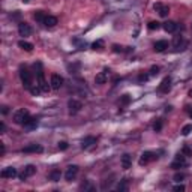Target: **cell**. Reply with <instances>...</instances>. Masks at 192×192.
I'll use <instances>...</instances> for the list:
<instances>
[{"label": "cell", "mask_w": 192, "mask_h": 192, "mask_svg": "<svg viewBox=\"0 0 192 192\" xmlns=\"http://www.w3.org/2000/svg\"><path fill=\"white\" fill-rule=\"evenodd\" d=\"M35 68H36V77H38V86L42 89V92H48L50 89V86L47 84L45 81V78H44V71H42V65L39 62L35 65Z\"/></svg>", "instance_id": "1"}, {"label": "cell", "mask_w": 192, "mask_h": 192, "mask_svg": "<svg viewBox=\"0 0 192 192\" xmlns=\"http://www.w3.org/2000/svg\"><path fill=\"white\" fill-rule=\"evenodd\" d=\"M20 78H21V81H23V86H24L26 89H30V87L33 86L32 74H30L26 68H23V66H21V69H20Z\"/></svg>", "instance_id": "2"}, {"label": "cell", "mask_w": 192, "mask_h": 192, "mask_svg": "<svg viewBox=\"0 0 192 192\" xmlns=\"http://www.w3.org/2000/svg\"><path fill=\"white\" fill-rule=\"evenodd\" d=\"M29 119H30V113H29L27 110H24V108H23V110H18L14 114V122L17 125H24Z\"/></svg>", "instance_id": "3"}, {"label": "cell", "mask_w": 192, "mask_h": 192, "mask_svg": "<svg viewBox=\"0 0 192 192\" xmlns=\"http://www.w3.org/2000/svg\"><path fill=\"white\" fill-rule=\"evenodd\" d=\"M77 174H78V167H77V165H69L66 173H65V179H66L68 182H72V180L77 177Z\"/></svg>", "instance_id": "4"}, {"label": "cell", "mask_w": 192, "mask_h": 192, "mask_svg": "<svg viewBox=\"0 0 192 192\" xmlns=\"http://www.w3.org/2000/svg\"><path fill=\"white\" fill-rule=\"evenodd\" d=\"M68 108H69V114H77L78 111L83 108V105L80 101H75V99H71L68 102Z\"/></svg>", "instance_id": "5"}, {"label": "cell", "mask_w": 192, "mask_h": 192, "mask_svg": "<svg viewBox=\"0 0 192 192\" xmlns=\"http://www.w3.org/2000/svg\"><path fill=\"white\" fill-rule=\"evenodd\" d=\"M18 33H20V36H23V38L30 36V35H32V27L29 26L27 23H20V24H18Z\"/></svg>", "instance_id": "6"}, {"label": "cell", "mask_w": 192, "mask_h": 192, "mask_svg": "<svg viewBox=\"0 0 192 192\" xmlns=\"http://www.w3.org/2000/svg\"><path fill=\"white\" fill-rule=\"evenodd\" d=\"M170 89H171V78L170 77H165L164 80H162V83L159 84V92L161 93H168Z\"/></svg>", "instance_id": "7"}, {"label": "cell", "mask_w": 192, "mask_h": 192, "mask_svg": "<svg viewBox=\"0 0 192 192\" xmlns=\"http://www.w3.org/2000/svg\"><path fill=\"white\" fill-rule=\"evenodd\" d=\"M63 86V77L57 75V74H54V75H51V87L54 90H59L60 87Z\"/></svg>", "instance_id": "8"}, {"label": "cell", "mask_w": 192, "mask_h": 192, "mask_svg": "<svg viewBox=\"0 0 192 192\" xmlns=\"http://www.w3.org/2000/svg\"><path fill=\"white\" fill-rule=\"evenodd\" d=\"M182 167H186V159H185V156L180 153V155H177V156H176V161L171 164V168L179 170V168H182Z\"/></svg>", "instance_id": "9"}, {"label": "cell", "mask_w": 192, "mask_h": 192, "mask_svg": "<svg viewBox=\"0 0 192 192\" xmlns=\"http://www.w3.org/2000/svg\"><path fill=\"white\" fill-rule=\"evenodd\" d=\"M35 173H36V167H35V165H27V167L24 168V171L20 174V179L21 180H26L27 177L33 176Z\"/></svg>", "instance_id": "10"}, {"label": "cell", "mask_w": 192, "mask_h": 192, "mask_svg": "<svg viewBox=\"0 0 192 192\" xmlns=\"http://www.w3.org/2000/svg\"><path fill=\"white\" fill-rule=\"evenodd\" d=\"M108 74H110V69H104L102 72H99L95 78L96 84H105L107 80H108Z\"/></svg>", "instance_id": "11"}, {"label": "cell", "mask_w": 192, "mask_h": 192, "mask_svg": "<svg viewBox=\"0 0 192 192\" xmlns=\"http://www.w3.org/2000/svg\"><path fill=\"white\" fill-rule=\"evenodd\" d=\"M153 159H156V155H155V153H152V152H144L143 155H141V158H140V165L149 164Z\"/></svg>", "instance_id": "12"}, {"label": "cell", "mask_w": 192, "mask_h": 192, "mask_svg": "<svg viewBox=\"0 0 192 192\" xmlns=\"http://www.w3.org/2000/svg\"><path fill=\"white\" fill-rule=\"evenodd\" d=\"M18 173H17V170H15L14 167H8V168H5L3 171H2V177L3 179H12V177H15Z\"/></svg>", "instance_id": "13"}, {"label": "cell", "mask_w": 192, "mask_h": 192, "mask_svg": "<svg viewBox=\"0 0 192 192\" xmlns=\"http://www.w3.org/2000/svg\"><path fill=\"white\" fill-rule=\"evenodd\" d=\"M42 150H44V149H42V146H39V144H30V146H27V147L23 149L24 153H41Z\"/></svg>", "instance_id": "14"}, {"label": "cell", "mask_w": 192, "mask_h": 192, "mask_svg": "<svg viewBox=\"0 0 192 192\" xmlns=\"http://www.w3.org/2000/svg\"><path fill=\"white\" fill-rule=\"evenodd\" d=\"M155 11L159 12L161 17H167V15L170 14V8L165 6V5H161V3H156V5H155Z\"/></svg>", "instance_id": "15"}, {"label": "cell", "mask_w": 192, "mask_h": 192, "mask_svg": "<svg viewBox=\"0 0 192 192\" xmlns=\"http://www.w3.org/2000/svg\"><path fill=\"white\" fill-rule=\"evenodd\" d=\"M24 126V129L27 131H32V129H36V126H38V119H35V117H30L26 123L23 125Z\"/></svg>", "instance_id": "16"}, {"label": "cell", "mask_w": 192, "mask_h": 192, "mask_svg": "<svg viewBox=\"0 0 192 192\" xmlns=\"http://www.w3.org/2000/svg\"><path fill=\"white\" fill-rule=\"evenodd\" d=\"M42 24H44L45 27H54L56 24H57V18H56V17H53V15H47Z\"/></svg>", "instance_id": "17"}, {"label": "cell", "mask_w": 192, "mask_h": 192, "mask_svg": "<svg viewBox=\"0 0 192 192\" xmlns=\"http://www.w3.org/2000/svg\"><path fill=\"white\" fill-rule=\"evenodd\" d=\"M153 48H155L156 53H162V51H165V50L168 48V42L167 41H158L155 45H153Z\"/></svg>", "instance_id": "18"}, {"label": "cell", "mask_w": 192, "mask_h": 192, "mask_svg": "<svg viewBox=\"0 0 192 192\" xmlns=\"http://www.w3.org/2000/svg\"><path fill=\"white\" fill-rule=\"evenodd\" d=\"M93 144H96V138L95 137H86L84 140H83L81 147L83 149H90Z\"/></svg>", "instance_id": "19"}, {"label": "cell", "mask_w": 192, "mask_h": 192, "mask_svg": "<svg viewBox=\"0 0 192 192\" xmlns=\"http://www.w3.org/2000/svg\"><path fill=\"white\" fill-rule=\"evenodd\" d=\"M131 165H132V158H131V155L125 153L123 156H122V167H123L125 170H129Z\"/></svg>", "instance_id": "20"}, {"label": "cell", "mask_w": 192, "mask_h": 192, "mask_svg": "<svg viewBox=\"0 0 192 192\" xmlns=\"http://www.w3.org/2000/svg\"><path fill=\"white\" fill-rule=\"evenodd\" d=\"M164 30L165 32H168V33H173V32H176L177 30V24L174 23V21H167V23H164Z\"/></svg>", "instance_id": "21"}, {"label": "cell", "mask_w": 192, "mask_h": 192, "mask_svg": "<svg viewBox=\"0 0 192 192\" xmlns=\"http://www.w3.org/2000/svg\"><path fill=\"white\" fill-rule=\"evenodd\" d=\"M18 47H20L21 50H24V51L30 53V51L33 50V44H30V42H27V41H20L18 42Z\"/></svg>", "instance_id": "22"}, {"label": "cell", "mask_w": 192, "mask_h": 192, "mask_svg": "<svg viewBox=\"0 0 192 192\" xmlns=\"http://www.w3.org/2000/svg\"><path fill=\"white\" fill-rule=\"evenodd\" d=\"M48 177H50V180H53V182H59L60 177H62V173H60V170H53V171L48 174Z\"/></svg>", "instance_id": "23"}, {"label": "cell", "mask_w": 192, "mask_h": 192, "mask_svg": "<svg viewBox=\"0 0 192 192\" xmlns=\"http://www.w3.org/2000/svg\"><path fill=\"white\" fill-rule=\"evenodd\" d=\"M45 17H47V15H45V12H42V11H36V12L33 14V18L36 21H39V23H44Z\"/></svg>", "instance_id": "24"}, {"label": "cell", "mask_w": 192, "mask_h": 192, "mask_svg": "<svg viewBox=\"0 0 192 192\" xmlns=\"http://www.w3.org/2000/svg\"><path fill=\"white\" fill-rule=\"evenodd\" d=\"M92 48H93V50H98V51H101V50H102L104 48V41H96V42H93V44H92Z\"/></svg>", "instance_id": "25"}, {"label": "cell", "mask_w": 192, "mask_h": 192, "mask_svg": "<svg viewBox=\"0 0 192 192\" xmlns=\"http://www.w3.org/2000/svg\"><path fill=\"white\" fill-rule=\"evenodd\" d=\"M29 90H30V93H32L33 96H38V95H39V93L42 92V89L39 87V86H32V87H30Z\"/></svg>", "instance_id": "26"}, {"label": "cell", "mask_w": 192, "mask_h": 192, "mask_svg": "<svg viewBox=\"0 0 192 192\" xmlns=\"http://www.w3.org/2000/svg\"><path fill=\"white\" fill-rule=\"evenodd\" d=\"M147 26H149V29H150V30H158V29L161 27V23H158V21H150Z\"/></svg>", "instance_id": "27"}, {"label": "cell", "mask_w": 192, "mask_h": 192, "mask_svg": "<svg viewBox=\"0 0 192 192\" xmlns=\"http://www.w3.org/2000/svg\"><path fill=\"white\" fill-rule=\"evenodd\" d=\"M191 132H192V125H185V126H183V129H182V134L186 137V135H189Z\"/></svg>", "instance_id": "28"}, {"label": "cell", "mask_w": 192, "mask_h": 192, "mask_svg": "<svg viewBox=\"0 0 192 192\" xmlns=\"http://www.w3.org/2000/svg\"><path fill=\"white\" fill-rule=\"evenodd\" d=\"M117 189H119V191H128V183H126V180H122V182L119 183V186H117Z\"/></svg>", "instance_id": "29"}, {"label": "cell", "mask_w": 192, "mask_h": 192, "mask_svg": "<svg viewBox=\"0 0 192 192\" xmlns=\"http://www.w3.org/2000/svg\"><path fill=\"white\" fill-rule=\"evenodd\" d=\"M153 129L156 131V132H159V131L162 129V120H156L155 125H153Z\"/></svg>", "instance_id": "30"}, {"label": "cell", "mask_w": 192, "mask_h": 192, "mask_svg": "<svg viewBox=\"0 0 192 192\" xmlns=\"http://www.w3.org/2000/svg\"><path fill=\"white\" fill-rule=\"evenodd\" d=\"M182 42H183V38H182V36H176V38H174V42H173V44H174V47H177V48H179Z\"/></svg>", "instance_id": "31"}, {"label": "cell", "mask_w": 192, "mask_h": 192, "mask_svg": "<svg viewBox=\"0 0 192 192\" xmlns=\"http://www.w3.org/2000/svg\"><path fill=\"white\" fill-rule=\"evenodd\" d=\"M158 74H159V66H152L150 68V75L155 77V75H158Z\"/></svg>", "instance_id": "32"}, {"label": "cell", "mask_w": 192, "mask_h": 192, "mask_svg": "<svg viewBox=\"0 0 192 192\" xmlns=\"http://www.w3.org/2000/svg\"><path fill=\"white\" fill-rule=\"evenodd\" d=\"M113 51H114V53H123L125 50H123V47H120V45H113Z\"/></svg>", "instance_id": "33"}, {"label": "cell", "mask_w": 192, "mask_h": 192, "mask_svg": "<svg viewBox=\"0 0 192 192\" xmlns=\"http://www.w3.org/2000/svg\"><path fill=\"white\" fill-rule=\"evenodd\" d=\"M59 149H60V150H66V149H68V143H66V141H60V143H59Z\"/></svg>", "instance_id": "34"}, {"label": "cell", "mask_w": 192, "mask_h": 192, "mask_svg": "<svg viewBox=\"0 0 192 192\" xmlns=\"http://www.w3.org/2000/svg\"><path fill=\"white\" fill-rule=\"evenodd\" d=\"M149 77H150V75H147V74H140L138 80H140L141 83H143V81H147V80H149Z\"/></svg>", "instance_id": "35"}, {"label": "cell", "mask_w": 192, "mask_h": 192, "mask_svg": "<svg viewBox=\"0 0 192 192\" xmlns=\"http://www.w3.org/2000/svg\"><path fill=\"white\" fill-rule=\"evenodd\" d=\"M173 191H176V192H183V191H185V186H183V185H177V186H174V188H173Z\"/></svg>", "instance_id": "36"}, {"label": "cell", "mask_w": 192, "mask_h": 192, "mask_svg": "<svg viewBox=\"0 0 192 192\" xmlns=\"http://www.w3.org/2000/svg\"><path fill=\"white\" fill-rule=\"evenodd\" d=\"M183 179H185V174H182V173H180V174H176V176H174V180H176V182H180V180H183Z\"/></svg>", "instance_id": "37"}, {"label": "cell", "mask_w": 192, "mask_h": 192, "mask_svg": "<svg viewBox=\"0 0 192 192\" xmlns=\"http://www.w3.org/2000/svg\"><path fill=\"white\" fill-rule=\"evenodd\" d=\"M129 101H131L129 95H123V98H122V102H123V104H128Z\"/></svg>", "instance_id": "38"}, {"label": "cell", "mask_w": 192, "mask_h": 192, "mask_svg": "<svg viewBox=\"0 0 192 192\" xmlns=\"http://www.w3.org/2000/svg\"><path fill=\"white\" fill-rule=\"evenodd\" d=\"M183 153H186V155H189V156L192 155V152H191V149H189V147H183Z\"/></svg>", "instance_id": "39"}, {"label": "cell", "mask_w": 192, "mask_h": 192, "mask_svg": "<svg viewBox=\"0 0 192 192\" xmlns=\"http://www.w3.org/2000/svg\"><path fill=\"white\" fill-rule=\"evenodd\" d=\"M2 111H3V114H6V113H8V107H3V108H2Z\"/></svg>", "instance_id": "40"}, {"label": "cell", "mask_w": 192, "mask_h": 192, "mask_svg": "<svg viewBox=\"0 0 192 192\" xmlns=\"http://www.w3.org/2000/svg\"><path fill=\"white\" fill-rule=\"evenodd\" d=\"M189 116H191V117H192V110H189Z\"/></svg>", "instance_id": "41"}, {"label": "cell", "mask_w": 192, "mask_h": 192, "mask_svg": "<svg viewBox=\"0 0 192 192\" xmlns=\"http://www.w3.org/2000/svg\"><path fill=\"white\" fill-rule=\"evenodd\" d=\"M189 96H191V98H192V90H191V92H189Z\"/></svg>", "instance_id": "42"}, {"label": "cell", "mask_w": 192, "mask_h": 192, "mask_svg": "<svg viewBox=\"0 0 192 192\" xmlns=\"http://www.w3.org/2000/svg\"><path fill=\"white\" fill-rule=\"evenodd\" d=\"M23 2H29V0H23Z\"/></svg>", "instance_id": "43"}]
</instances>
